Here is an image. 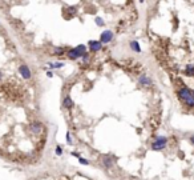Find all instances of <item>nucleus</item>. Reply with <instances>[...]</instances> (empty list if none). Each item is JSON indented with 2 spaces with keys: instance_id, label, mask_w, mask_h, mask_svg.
Wrapping results in <instances>:
<instances>
[{
  "instance_id": "1",
  "label": "nucleus",
  "mask_w": 194,
  "mask_h": 180,
  "mask_svg": "<svg viewBox=\"0 0 194 180\" xmlns=\"http://www.w3.org/2000/svg\"><path fill=\"white\" fill-rule=\"evenodd\" d=\"M177 95H178L179 100H182L184 103H186L189 99L193 98V91H190L188 87H181V88L177 91Z\"/></svg>"
},
{
  "instance_id": "2",
  "label": "nucleus",
  "mask_w": 194,
  "mask_h": 180,
  "mask_svg": "<svg viewBox=\"0 0 194 180\" xmlns=\"http://www.w3.org/2000/svg\"><path fill=\"white\" fill-rule=\"evenodd\" d=\"M166 142H168V139H166V137H164V136L157 137L156 142L152 144V149H154V151H161V149L165 148Z\"/></svg>"
},
{
  "instance_id": "3",
  "label": "nucleus",
  "mask_w": 194,
  "mask_h": 180,
  "mask_svg": "<svg viewBox=\"0 0 194 180\" xmlns=\"http://www.w3.org/2000/svg\"><path fill=\"white\" fill-rule=\"evenodd\" d=\"M19 72H20V75H21L23 79H25V80H28V79L32 77L31 70H29L28 66H25V64H21V66L19 67Z\"/></svg>"
},
{
  "instance_id": "4",
  "label": "nucleus",
  "mask_w": 194,
  "mask_h": 180,
  "mask_svg": "<svg viewBox=\"0 0 194 180\" xmlns=\"http://www.w3.org/2000/svg\"><path fill=\"white\" fill-rule=\"evenodd\" d=\"M29 127H31V132L35 133V135H40L44 130L43 123H40V121H33V123H31Z\"/></svg>"
},
{
  "instance_id": "5",
  "label": "nucleus",
  "mask_w": 194,
  "mask_h": 180,
  "mask_svg": "<svg viewBox=\"0 0 194 180\" xmlns=\"http://www.w3.org/2000/svg\"><path fill=\"white\" fill-rule=\"evenodd\" d=\"M112 39H113V32L112 31H104L103 33H101L100 41H101V44H107V43H109Z\"/></svg>"
},
{
  "instance_id": "6",
  "label": "nucleus",
  "mask_w": 194,
  "mask_h": 180,
  "mask_svg": "<svg viewBox=\"0 0 194 180\" xmlns=\"http://www.w3.org/2000/svg\"><path fill=\"white\" fill-rule=\"evenodd\" d=\"M89 47H91V52H97L103 48L101 41H96V40H91L89 41Z\"/></svg>"
},
{
  "instance_id": "7",
  "label": "nucleus",
  "mask_w": 194,
  "mask_h": 180,
  "mask_svg": "<svg viewBox=\"0 0 194 180\" xmlns=\"http://www.w3.org/2000/svg\"><path fill=\"white\" fill-rule=\"evenodd\" d=\"M67 55H68V57H69L71 60H76V59H78V57H81V55L78 54V51L76 50V48L69 50L68 52H67Z\"/></svg>"
},
{
  "instance_id": "8",
  "label": "nucleus",
  "mask_w": 194,
  "mask_h": 180,
  "mask_svg": "<svg viewBox=\"0 0 194 180\" xmlns=\"http://www.w3.org/2000/svg\"><path fill=\"white\" fill-rule=\"evenodd\" d=\"M138 83H140L141 85H144V87H148V85H152V80L148 77L146 75H142L138 77Z\"/></svg>"
},
{
  "instance_id": "9",
  "label": "nucleus",
  "mask_w": 194,
  "mask_h": 180,
  "mask_svg": "<svg viewBox=\"0 0 194 180\" xmlns=\"http://www.w3.org/2000/svg\"><path fill=\"white\" fill-rule=\"evenodd\" d=\"M73 105H75V103H73V100L71 99V96H65L63 100V107L67 108V110H69V108H72Z\"/></svg>"
},
{
  "instance_id": "10",
  "label": "nucleus",
  "mask_w": 194,
  "mask_h": 180,
  "mask_svg": "<svg viewBox=\"0 0 194 180\" xmlns=\"http://www.w3.org/2000/svg\"><path fill=\"white\" fill-rule=\"evenodd\" d=\"M76 50L78 51V54L81 55V57L84 56L85 54H87V47H85L84 44H80V45H77V47H76Z\"/></svg>"
},
{
  "instance_id": "11",
  "label": "nucleus",
  "mask_w": 194,
  "mask_h": 180,
  "mask_svg": "<svg viewBox=\"0 0 194 180\" xmlns=\"http://www.w3.org/2000/svg\"><path fill=\"white\" fill-rule=\"evenodd\" d=\"M130 48L134 51V52H141V48H140L137 41H130Z\"/></svg>"
},
{
  "instance_id": "12",
  "label": "nucleus",
  "mask_w": 194,
  "mask_h": 180,
  "mask_svg": "<svg viewBox=\"0 0 194 180\" xmlns=\"http://www.w3.org/2000/svg\"><path fill=\"white\" fill-rule=\"evenodd\" d=\"M185 75H186V76H194V66H188V67H186Z\"/></svg>"
},
{
  "instance_id": "13",
  "label": "nucleus",
  "mask_w": 194,
  "mask_h": 180,
  "mask_svg": "<svg viewBox=\"0 0 194 180\" xmlns=\"http://www.w3.org/2000/svg\"><path fill=\"white\" fill-rule=\"evenodd\" d=\"M103 161H104V164L107 165V167H112V163H113V161H112V159H110L109 156H105V158L103 159Z\"/></svg>"
},
{
  "instance_id": "14",
  "label": "nucleus",
  "mask_w": 194,
  "mask_h": 180,
  "mask_svg": "<svg viewBox=\"0 0 194 180\" xmlns=\"http://www.w3.org/2000/svg\"><path fill=\"white\" fill-rule=\"evenodd\" d=\"M49 67L51 68H61V67H64V63H61V61H57V63H49Z\"/></svg>"
},
{
  "instance_id": "15",
  "label": "nucleus",
  "mask_w": 194,
  "mask_h": 180,
  "mask_svg": "<svg viewBox=\"0 0 194 180\" xmlns=\"http://www.w3.org/2000/svg\"><path fill=\"white\" fill-rule=\"evenodd\" d=\"M52 54H53V55H63L64 54V50H63V48H56V50H55V52H52Z\"/></svg>"
},
{
  "instance_id": "16",
  "label": "nucleus",
  "mask_w": 194,
  "mask_h": 180,
  "mask_svg": "<svg viewBox=\"0 0 194 180\" xmlns=\"http://www.w3.org/2000/svg\"><path fill=\"white\" fill-rule=\"evenodd\" d=\"M56 155L57 156L63 155V149H61V147H60V145H57V147H56Z\"/></svg>"
},
{
  "instance_id": "17",
  "label": "nucleus",
  "mask_w": 194,
  "mask_h": 180,
  "mask_svg": "<svg viewBox=\"0 0 194 180\" xmlns=\"http://www.w3.org/2000/svg\"><path fill=\"white\" fill-rule=\"evenodd\" d=\"M78 161H80V164H85V165L89 164V161H88L87 159H84V158H78Z\"/></svg>"
},
{
  "instance_id": "18",
  "label": "nucleus",
  "mask_w": 194,
  "mask_h": 180,
  "mask_svg": "<svg viewBox=\"0 0 194 180\" xmlns=\"http://www.w3.org/2000/svg\"><path fill=\"white\" fill-rule=\"evenodd\" d=\"M67 143H68L69 145H72V139H71V133L67 132Z\"/></svg>"
},
{
  "instance_id": "19",
  "label": "nucleus",
  "mask_w": 194,
  "mask_h": 180,
  "mask_svg": "<svg viewBox=\"0 0 194 180\" xmlns=\"http://www.w3.org/2000/svg\"><path fill=\"white\" fill-rule=\"evenodd\" d=\"M96 23H97V25H100V27H103V25H104V22H103L101 17H96Z\"/></svg>"
},
{
  "instance_id": "20",
  "label": "nucleus",
  "mask_w": 194,
  "mask_h": 180,
  "mask_svg": "<svg viewBox=\"0 0 194 180\" xmlns=\"http://www.w3.org/2000/svg\"><path fill=\"white\" fill-rule=\"evenodd\" d=\"M88 60H89V55H88V54H85L84 56H82V61H85V63H87Z\"/></svg>"
},
{
  "instance_id": "21",
  "label": "nucleus",
  "mask_w": 194,
  "mask_h": 180,
  "mask_svg": "<svg viewBox=\"0 0 194 180\" xmlns=\"http://www.w3.org/2000/svg\"><path fill=\"white\" fill-rule=\"evenodd\" d=\"M47 76H48V77H52V76H53V72H52V71H48Z\"/></svg>"
},
{
  "instance_id": "22",
  "label": "nucleus",
  "mask_w": 194,
  "mask_h": 180,
  "mask_svg": "<svg viewBox=\"0 0 194 180\" xmlns=\"http://www.w3.org/2000/svg\"><path fill=\"white\" fill-rule=\"evenodd\" d=\"M190 142H191V144H194V136H191V137H190Z\"/></svg>"
},
{
  "instance_id": "23",
  "label": "nucleus",
  "mask_w": 194,
  "mask_h": 180,
  "mask_svg": "<svg viewBox=\"0 0 194 180\" xmlns=\"http://www.w3.org/2000/svg\"><path fill=\"white\" fill-rule=\"evenodd\" d=\"M1 77H3V73H1V72H0V79H1Z\"/></svg>"
},
{
  "instance_id": "24",
  "label": "nucleus",
  "mask_w": 194,
  "mask_h": 180,
  "mask_svg": "<svg viewBox=\"0 0 194 180\" xmlns=\"http://www.w3.org/2000/svg\"><path fill=\"white\" fill-rule=\"evenodd\" d=\"M193 96H194V89H193Z\"/></svg>"
}]
</instances>
